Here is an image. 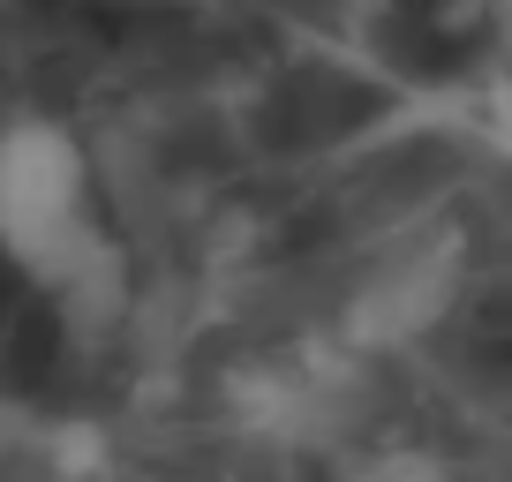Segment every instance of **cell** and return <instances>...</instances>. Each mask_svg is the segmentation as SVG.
Instances as JSON below:
<instances>
[{
    "mask_svg": "<svg viewBox=\"0 0 512 482\" xmlns=\"http://www.w3.org/2000/svg\"><path fill=\"white\" fill-rule=\"evenodd\" d=\"M0 249L38 287H76L98 264L91 159L53 113L0 121Z\"/></svg>",
    "mask_w": 512,
    "mask_h": 482,
    "instance_id": "cell-1",
    "label": "cell"
}]
</instances>
